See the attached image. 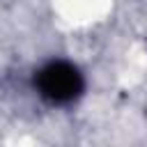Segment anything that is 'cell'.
<instances>
[{
  "label": "cell",
  "instance_id": "cell-1",
  "mask_svg": "<svg viewBox=\"0 0 147 147\" xmlns=\"http://www.w3.org/2000/svg\"><path fill=\"white\" fill-rule=\"evenodd\" d=\"M39 92L53 103H67L83 90V78L78 69L69 62H51L39 71Z\"/></svg>",
  "mask_w": 147,
  "mask_h": 147
}]
</instances>
